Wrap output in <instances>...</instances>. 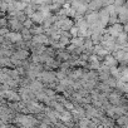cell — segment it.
<instances>
[{
    "label": "cell",
    "mask_w": 128,
    "mask_h": 128,
    "mask_svg": "<svg viewBox=\"0 0 128 128\" xmlns=\"http://www.w3.org/2000/svg\"><path fill=\"white\" fill-rule=\"evenodd\" d=\"M14 122L22 127H26V128H33L35 124H38V119L34 118L33 116H29V114H20V116H16Z\"/></svg>",
    "instance_id": "cell-1"
},
{
    "label": "cell",
    "mask_w": 128,
    "mask_h": 128,
    "mask_svg": "<svg viewBox=\"0 0 128 128\" xmlns=\"http://www.w3.org/2000/svg\"><path fill=\"white\" fill-rule=\"evenodd\" d=\"M55 26H56L58 29L63 30V32H68V30H70V29L74 26V23H73V20H72L70 18H68V16H66V18H59V19L56 20V23H55Z\"/></svg>",
    "instance_id": "cell-2"
},
{
    "label": "cell",
    "mask_w": 128,
    "mask_h": 128,
    "mask_svg": "<svg viewBox=\"0 0 128 128\" xmlns=\"http://www.w3.org/2000/svg\"><path fill=\"white\" fill-rule=\"evenodd\" d=\"M123 32H124V26L120 25L119 23H116V24L110 25V26L106 30V33H107L108 35H110L112 38H118L119 34H122Z\"/></svg>",
    "instance_id": "cell-3"
},
{
    "label": "cell",
    "mask_w": 128,
    "mask_h": 128,
    "mask_svg": "<svg viewBox=\"0 0 128 128\" xmlns=\"http://www.w3.org/2000/svg\"><path fill=\"white\" fill-rule=\"evenodd\" d=\"M2 96L3 98H6L9 102H19L22 99L20 94H18L16 92H14L13 89H8V90H2Z\"/></svg>",
    "instance_id": "cell-4"
},
{
    "label": "cell",
    "mask_w": 128,
    "mask_h": 128,
    "mask_svg": "<svg viewBox=\"0 0 128 128\" xmlns=\"http://www.w3.org/2000/svg\"><path fill=\"white\" fill-rule=\"evenodd\" d=\"M9 29L12 32H20L24 29V24L16 18H9Z\"/></svg>",
    "instance_id": "cell-5"
},
{
    "label": "cell",
    "mask_w": 128,
    "mask_h": 128,
    "mask_svg": "<svg viewBox=\"0 0 128 128\" xmlns=\"http://www.w3.org/2000/svg\"><path fill=\"white\" fill-rule=\"evenodd\" d=\"M56 78V74L53 72H42L39 74V79L44 83H53Z\"/></svg>",
    "instance_id": "cell-6"
},
{
    "label": "cell",
    "mask_w": 128,
    "mask_h": 128,
    "mask_svg": "<svg viewBox=\"0 0 128 128\" xmlns=\"http://www.w3.org/2000/svg\"><path fill=\"white\" fill-rule=\"evenodd\" d=\"M52 40L48 38V35H45V34H39V35H35L34 38H33V43H34V45H46V44H49Z\"/></svg>",
    "instance_id": "cell-7"
},
{
    "label": "cell",
    "mask_w": 128,
    "mask_h": 128,
    "mask_svg": "<svg viewBox=\"0 0 128 128\" xmlns=\"http://www.w3.org/2000/svg\"><path fill=\"white\" fill-rule=\"evenodd\" d=\"M6 38H8V40H9L10 43H16V44L22 43V40L24 39V38H23V34H22L20 32H10V33L6 35Z\"/></svg>",
    "instance_id": "cell-8"
},
{
    "label": "cell",
    "mask_w": 128,
    "mask_h": 128,
    "mask_svg": "<svg viewBox=\"0 0 128 128\" xmlns=\"http://www.w3.org/2000/svg\"><path fill=\"white\" fill-rule=\"evenodd\" d=\"M117 63H118V60L114 58V55H110V54H108L106 58H104V62H103V64L107 67V68H114V67H117Z\"/></svg>",
    "instance_id": "cell-9"
},
{
    "label": "cell",
    "mask_w": 128,
    "mask_h": 128,
    "mask_svg": "<svg viewBox=\"0 0 128 128\" xmlns=\"http://www.w3.org/2000/svg\"><path fill=\"white\" fill-rule=\"evenodd\" d=\"M34 23H36V24H43L44 22H45V16H44V14L40 12V10H36L33 15H32V18H30Z\"/></svg>",
    "instance_id": "cell-10"
},
{
    "label": "cell",
    "mask_w": 128,
    "mask_h": 128,
    "mask_svg": "<svg viewBox=\"0 0 128 128\" xmlns=\"http://www.w3.org/2000/svg\"><path fill=\"white\" fill-rule=\"evenodd\" d=\"M72 119H73V114H72V112H69V110H64V112L60 114V120L64 122L66 124L72 123Z\"/></svg>",
    "instance_id": "cell-11"
},
{
    "label": "cell",
    "mask_w": 128,
    "mask_h": 128,
    "mask_svg": "<svg viewBox=\"0 0 128 128\" xmlns=\"http://www.w3.org/2000/svg\"><path fill=\"white\" fill-rule=\"evenodd\" d=\"M28 56H29V53H28V50H25V49H19V50L15 52L14 55H13V58H15V59H18V60H24V59H26Z\"/></svg>",
    "instance_id": "cell-12"
},
{
    "label": "cell",
    "mask_w": 128,
    "mask_h": 128,
    "mask_svg": "<svg viewBox=\"0 0 128 128\" xmlns=\"http://www.w3.org/2000/svg\"><path fill=\"white\" fill-rule=\"evenodd\" d=\"M108 99H109L110 104H114V106H119V104L122 103V98H120V96L117 94V93H110L109 97H108Z\"/></svg>",
    "instance_id": "cell-13"
},
{
    "label": "cell",
    "mask_w": 128,
    "mask_h": 128,
    "mask_svg": "<svg viewBox=\"0 0 128 128\" xmlns=\"http://www.w3.org/2000/svg\"><path fill=\"white\" fill-rule=\"evenodd\" d=\"M72 44H74L77 48H80V46H84V43H86V38L84 36H77V38H72Z\"/></svg>",
    "instance_id": "cell-14"
},
{
    "label": "cell",
    "mask_w": 128,
    "mask_h": 128,
    "mask_svg": "<svg viewBox=\"0 0 128 128\" xmlns=\"http://www.w3.org/2000/svg\"><path fill=\"white\" fill-rule=\"evenodd\" d=\"M14 5H15V10H18V12H24V10L28 8L29 4L22 2V0H16V2H14Z\"/></svg>",
    "instance_id": "cell-15"
},
{
    "label": "cell",
    "mask_w": 128,
    "mask_h": 128,
    "mask_svg": "<svg viewBox=\"0 0 128 128\" xmlns=\"http://www.w3.org/2000/svg\"><path fill=\"white\" fill-rule=\"evenodd\" d=\"M117 124L118 126H122V127H126L128 126V117L127 116H120L117 118Z\"/></svg>",
    "instance_id": "cell-16"
},
{
    "label": "cell",
    "mask_w": 128,
    "mask_h": 128,
    "mask_svg": "<svg viewBox=\"0 0 128 128\" xmlns=\"http://www.w3.org/2000/svg\"><path fill=\"white\" fill-rule=\"evenodd\" d=\"M84 74H83V70L82 69H77V70H73L72 73H70V78L72 79H77V78H80V77H83Z\"/></svg>",
    "instance_id": "cell-17"
},
{
    "label": "cell",
    "mask_w": 128,
    "mask_h": 128,
    "mask_svg": "<svg viewBox=\"0 0 128 128\" xmlns=\"http://www.w3.org/2000/svg\"><path fill=\"white\" fill-rule=\"evenodd\" d=\"M122 77L119 80L124 82V83H128V68H122Z\"/></svg>",
    "instance_id": "cell-18"
},
{
    "label": "cell",
    "mask_w": 128,
    "mask_h": 128,
    "mask_svg": "<svg viewBox=\"0 0 128 128\" xmlns=\"http://www.w3.org/2000/svg\"><path fill=\"white\" fill-rule=\"evenodd\" d=\"M22 34H23V38H24L25 40H29V39L32 38V34H30V30H29L28 28H24V29L22 30Z\"/></svg>",
    "instance_id": "cell-19"
},
{
    "label": "cell",
    "mask_w": 128,
    "mask_h": 128,
    "mask_svg": "<svg viewBox=\"0 0 128 128\" xmlns=\"http://www.w3.org/2000/svg\"><path fill=\"white\" fill-rule=\"evenodd\" d=\"M2 64H3V67H10L12 64H13V60L9 58V59H6V58H2Z\"/></svg>",
    "instance_id": "cell-20"
},
{
    "label": "cell",
    "mask_w": 128,
    "mask_h": 128,
    "mask_svg": "<svg viewBox=\"0 0 128 128\" xmlns=\"http://www.w3.org/2000/svg\"><path fill=\"white\" fill-rule=\"evenodd\" d=\"M33 23H34V22H33V20H32L30 18H28V19H26V20H25V22H24L23 24H24V28L32 29V28H34V26H33Z\"/></svg>",
    "instance_id": "cell-21"
},
{
    "label": "cell",
    "mask_w": 128,
    "mask_h": 128,
    "mask_svg": "<svg viewBox=\"0 0 128 128\" xmlns=\"http://www.w3.org/2000/svg\"><path fill=\"white\" fill-rule=\"evenodd\" d=\"M58 58L59 59H62V60H68L69 58H70V54H68V53H59V55H58Z\"/></svg>",
    "instance_id": "cell-22"
},
{
    "label": "cell",
    "mask_w": 128,
    "mask_h": 128,
    "mask_svg": "<svg viewBox=\"0 0 128 128\" xmlns=\"http://www.w3.org/2000/svg\"><path fill=\"white\" fill-rule=\"evenodd\" d=\"M6 23H9V20H6L5 18H3V19H2V26H3V28H5V26L8 25Z\"/></svg>",
    "instance_id": "cell-23"
},
{
    "label": "cell",
    "mask_w": 128,
    "mask_h": 128,
    "mask_svg": "<svg viewBox=\"0 0 128 128\" xmlns=\"http://www.w3.org/2000/svg\"><path fill=\"white\" fill-rule=\"evenodd\" d=\"M22 2H24V3H26V4H32L33 0H22Z\"/></svg>",
    "instance_id": "cell-24"
},
{
    "label": "cell",
    "mask_w": 128,
    "mask_h": 128,
    "mask_svg": "<svg viewBox=\"0 0 128 128\" xmlns=\"http://www.w3.org/2000/svg\"><path fill=\"white\" fill-rule=\"evenodd\" d=\"M127 84H128V83H127Z\"/></svg>",
    "instance_id": "cell-25"
}]
</instances>
